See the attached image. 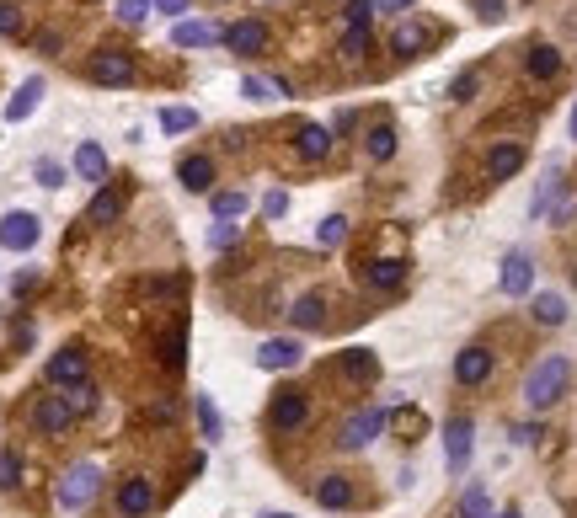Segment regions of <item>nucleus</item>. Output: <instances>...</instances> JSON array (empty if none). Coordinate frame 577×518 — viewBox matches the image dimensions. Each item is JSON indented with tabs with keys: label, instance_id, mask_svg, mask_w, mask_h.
<instances>
[{
	"label": "nucleus",
	"instance_id": "nucleus-1",
	"mask_svg": "<svg viewBox=\"0 0 577 518\" xmlns=\"http://www.w3.org/2000/svg\"><path fill=\"white\" fill-rule=\"evenodd\" d=\"M567 385H572V364L561 353H545L540 364L524 374V406L529 412H545V406H556L567 396Z\"/></svg>",
	"mask_w": 577,
	"mask_h": 518
},
{
	"label": "nucleus",
	"instance_id": "nucleus-2",
	"mask_svg": "<svg viewBox=\"0 0 577 518\" xmlns=\"http://www.w3.org/2000/svg\"><path fill=\"white\" fill-rule=\"evenodd\" d=\"M385 428H391V412H385V406H358V412L337 428V444L348 454H358V449H369Z\"/></svg>",
	"mask_w": 577,
	"mask_h": 518
},
{
	"label": "nucleus",
	"instance_id": "nucleus-3",
	"mask_svg": "<svg viewBox=\"0 0 577 518\" xmlns=\"http://www.w3.org/2000/svg\"><path fill=\"white\" fill-rule=\"evenodd\" d=\"M305 422H310V396L305 390H278V396L268 401V433L294 438Z\"/></svg>",
	"mask_w": 577,
	"mask_h": 518
},
{
	"label": "nucleus",
	"instance_id": "nucleus-4",
	"mask_svg": "<svg viewBox=\"0 0 577 518\" xmlns=\"http://www.w3.org/2000/svg\"><path fill=\"white\" fill-rule=\"evenodd\" d=\"M97 486H102V470L91 465V460H81V465H70L65 476H59V492L54 497H59V508H65V513H81L86 502L97 497Z\"/></svg>",
	"mask_w": 577,
	"mask_h": 518
},
{
	"label": "nucleus",
	"instance_id": "nucleus-5",
	"mask_svg": "<svg viewBox=\"0 0 577 518\" xmlns=\"http://www.w3.org/2000/svg\"><path fill=\"white\" fill-rule=\"evenodd\" d=\"M27 428H33L38 438H65L75 428V412L65 396H38L33 406H27Z\"/></svg>",
	"mask_w": 577,
	"mask_h": 518
},
{
	"label": "nucleus",
	"instance_id": "nucleus-6",
	"mask_svg": "<svg viewBox=\"0 0 577 518\" xmlns=\"http://www.w3.org/2000/svg\"><path fill=\"white\" fill-rule=\"evenodd\" d=\"M471 449H476V422L471 417H449L444 422V465H449V476H465Z\"/></svg>",
	"mask_w": 577,
	"mask_h": 518
},
{
	"label": "nucleus",
	"instance_id": "nucleus-7",
	"mask_svg": "<svg viewBox=\"0 0 577 518\" xmlns=\"http://www.w3.org/2000/svg\"><path fill=\"white\" fill-rule=\"evenodd\" d=\"M300 358H305V342L300 337H268L257 348V369L262 374H289V369H300Z\"/></svg>",
	"mask_w": 577,
	"mask_h": 518
},
{
	"label": "nucleus",
	"instance_id": "nucleus-8",
	"mask_svg": "<svg viewBox=\"0 0 577 518\" xmlns=\"http://www.w3.org/2000/svg\"><path fill=\"white\" fill-rule=\"evenodd\" d=\"M86 374H91V358H86V348H75V342L49 358V385H59V390L86 385Z\"/></svg>",
	"mask_w": 577,
	"mask_h": 518
},
{
	"label": "nucleus",
	"instance_id": "nucleus-9",
	"mask_svg": "<svg viewBox=\"0 0 577 518\" xmlns=\"http://www.w3.org/2000/svg\"><path fill=\"white\" fill-rule=\"evenodd\" d=\"M38 235H43V219L27 214V209H11L6 219H0V246L6 251H33Z\"/></svg>",
	"mask_w": 577,
	"mask_h": 518
},
{
	"label": "nucleus",
	"instance_id": "nucleus-10",
	"mask_svg": "<svg viewBox=\"0 0 577 518\" xmlns=\"http://www.w3.org/2000/svg\"><path fill=\"white\" fill-rule=\"evenodd\" d=\"M86 75L97 86H129L134 81V59L118 54V49H97V54H91V65H86Z\"/></svg>",
	"mask_w": 577,
	"mask_h": 518
},
{
	"label": "nucleus",
	"instance_id": "nucleus-11",
	"mask_svg": "<svg viewBox=\"0 0 577 518\" xmlns=\"http://www.w3.org/2000/svg\"><path fill=\"white\" fill-rule=\"evenodd\" d=\"M113 508H118V518H145L155 508V481L150 476H129V481L118 486Z\"/></svg>",
	"mask_w": 577,
	"mask_h": 518
},
{
	"label": "nucleus",
	"instance_id": "nucleus-12",
	"mask_svg": "<svg viewBox=\"0 0 577 518\" xmlns=\"http://www.w3.org/2000/svg\"><path fill=\"white\" fill-rule=\"evenodd\" d=\"M492 364H497L492 348L471 342V348H460V353H455V380H460L465 390H471V385H487V380H492Z\"/></svg>",
	"mask_w": 577,
	"mask_h": 518
},
{
	"label": "nucleus",
	"instance_id": "nucleus-13",
	"mask_svg": "<svg viewBox=\"0 0 577 518\" xmlns=\"http://www.w3.org/2000/svg\"><path fill=\"white\" fill-rule=\"evenodd\" d=\"M497 284H503L508 300H524V294L535 289V262H529V251H508V257H503V273H497Z\"/></svg>",
	"mask_w": 577,
	"mask_h": 518
},
{
	"label": "nucleus",
	"instance_id": "nucleus-14",
	"mask_svg": "<svg viewBox=\"0 0 577 518\" xmlns=\"http://www.w3.org/2000/svg\"><path fill=\"white\" fill-rule=\"evenodd\" d=\"M337 374L348 385H374L380 380V358H374V348H342L337 353Z\"/></svg>",
	"mask_w": 577,
	"mask_h": 518
},
{
	"label": "nucleus",
	"instance_id": "nucleus-15",
	"mask_svg": "<svg viewBox=\"0 0 577 518\" xmlns=\"http://www.w3.org/2000/svg\"><path fill=\"white\" fill-rule=\"evenodd\" d=\"M364 284L369 289H401V284H407V262H401V257H369L364 262Z\"/></svg>",
	"mask_w": 577,
	"mask_h": 518
},
{
	"label": "nucleus",
	"instance_id": "nucleus-16",
	"mask_svg": "<svg viewBox=\"0 0 577 518\" xmlns=\"http://www.w3.org/2000/svg\"><path fill=\"white\" fill-rule=\"evenodd\" d=\"M225 43L236 54H262V49H268V27H262L257 17H241V22L225 27Z\"/></svg>",
	"mask_w": 577,
	"mask_h": 518
},
{
	"label": "nucleus",
	"instance_id": "nucleus-17",
	"mask_svg": "<svg viewBox=\"0 0 577 518\" xmlns=\"http://www.w3.org/2000/svg\"><path fill=\"white\" fill-rule=\"evenodd\" d=\"M519 166H524V145H519V139H508V145H492V155H487V182L519 177Z\"/></svg>",
	"mask_w": 577,
	"mask_h": 518
},
{
	"label": "nucleus",
	"instance_id": "nucleus-18",
	"mask_svg": "<svg viewBox=\"0 0 577 518\" xmlns=\"http://www.w3.org/2000/svg\"><path fill=\"white\" fill-rule=\"evenodd\" d=\"M294 150H300V161H326V155H332V129L300 123V129H294Z\"/></svg>",
	"mask_w": 577,
	"mask_h": 518
},
{
	"label": "nucleus",
	"instance_id": "nucleus-19",
	"mask_svg": "<svg viewBox=\"0 0 577 518\" xmlns=\"http://www.w3.org/2000/svg\"><path fill=\"white\" fill-rule=\"evenodd\" d=\"M177 182L187 187V193H209V187H214V161H209V155H182V161H177Z\"/></svg>",
	"mask_w": 577,
	"mask_h": 518
},
{
	"label": "nucleus",
	"instance_id": "nucleus-20",
	"mask_svg": "<svg viewBox=\"0 0 577 518\" xmlns=\"http://www.w3.org/2000/svg\"><path fill=\"white\" fill-rule=\"evenodd\" d=\"M43 91H49V86H43V75H27V81L17 86V97L6 102V123H22V118H33V107L43 102Z\"/></svg>",
	"mask_w": 577,
	"mask_h": 518
},
{
	"label": "nucleus",
	"instance_id": "nucleus-21",
	"mask_svg": "<svg viewBox=\"0 0 577 518\" xmlns=\"http://www.w3.org/2000/svg\"><path fill=\"white\" fill-rule=\"evenodd\" d=\"M289 321L300 326V332H316V326L326 321V294H321V289H310V294H300V300L289 305Z\"/></svg>",
	"mask_w": 577,
	"mask_h": 518
},
{
	"label": "nucleus",
	"instance_id": "nucleus-22",
	"mask_svg": "<svg viewBox=\"0 0 577 518\" xmlns=\"http://www.w3.org/2000/svg\"><path fill=\"white\" fill-rule=\"evenodd\" d=\"M428 43H433V27H423V22H401L396 33H391V54L412 59V54H423Z\"/></svg>",
	"mask_w": 577,
	"mask_h": 518
},
{
	"label": "nucleus",
	"instance_id": "nucleus-23",
	"mask_svg": "<svg viewBox=\"0 0 577 518\" xmlns=\"http://www.w3.org/2000/svg\"><path fill=\"white\" fill-rule=\"evenodd\" d=\"M193 417H198V433H204V444H220V438H225V417H220V406H214L209 390H204V396H193Z\"/></svg>",
	"mask_w": 577,
	"mask_h": 518
},
{
	"label": "nucleus",
	"instance_id": "nucleus-24",
	"mask_svg": "<svg viewBox=\"0 0 577 518\" xmlns=\"http://www.w3.org/2000/svg\"><path fill=\"white\" fill-rule=\"evenodd\" d=\"M214 38H225L214 22H177L171 27V43H177V49H209Z\"/></svg>",
	"mask_w": 577,
	"mask_h": 518
},
{
	"label": "nucleus",
	"instance_id": "nucleus-25",
	"mask_svg": "<svg viewBox=\"0 0 577 518\" xmlns=\"http://www.w3.org/2000/svg\"><path fill=\"white\" fill-rule=\"evenodd\" d=\"M75 177L81 182H107V155H102V145H75Z\"/></svg>",
	"mask_w": 577,
	"mask_h": 518
},
{
	"label": "nucleus",
	"instance_id": "nucleus-26",
	"mask_svg": "<svg viewBox=\"0 0 577 518\" xmlns=\"http://www.w3.org/2000/svg\"><path fill=\"white\" fill-rule=\"evenodd\" d=\"M316 502H321V508H348V502H353V481L342 476V470L321 476V481H316Z\"/></svg>",
	"mask_w": 577,
	"mask_h": 518
},
{
	"label": "nucleus",
	"instance_id": "nucleus-27",
	"mask_svg": "<svg viewBox=\"0 0 577 518\" xmlns=\"http://www.w3.org/2000/svg\"><path fill=\"white\" fill-rule=\"evenodd\" d=\"M118 214H123V193L102 187V193L91 198V209H86V225H118Z\"/></svg>",
	"mask_w": 577,
	"mask_h": 518
},
{
	"label": "nucleus",
	"instance_id": "nucleus-28",
	"mask_svg": "<svg viewBox=\"0 0 577 518\" xmlns=\"http://www.w3.org/2000/svg\"><path fill=\"white\" fill-rule=\"evenodd\" d=\"M241 97L246 102H273V97H294L289 81H268V75H246L241 81Z\"/></svg>",
	"mask_w": 577,
	"mask_h": 518
},
{
	"label": "nucleus",
	"instance_id": "nucleus-29",
	"mask_svg": "<svg viewBox=\"0 0 577 518\" xmlns=\"http://www.w3.org/2000/svg\"><path fill=\"white\" fill-rule=\"evenodd\" d=\"M161 358H166V369H182L187 364V321L182 316L171 321V332L161 337Z\"/></svg>",
	"mask_w": 577,
	"mask_h": 518
},
{
	"label": "nucleus",
	"instance_id": "nucleus-30",
	"mask_svg": "<svg viewBox=\"0 0 577 518\" xmlns=\"http://www.w3.org/2000/svg\"><path fill=\"white\" fill-rule=\"evenodd\" d=\"M524 70L535 75V81H551V75L561 70V49H551V43H535L529 59H524Z\"/></svg>",
	"mask_w": 577,
	"mask_h": 518
},
{
	"label": "nucleus",
	"instance_id": "nucleus-31",
	"mask_svg": "<svg viewBox=\"0 0 577 518\" xmlns=\"http://www.w3.org/2000/svg\"><path fill=\"white\" fill-rule=\"evenodd\" d=\"M364 155H369V161H391V155H396V129H391V123H374V129L364 134Z\"/></svg>",
	"mask_w": 577,
	"mask_h": 518
},
{
	"label": "nucleus",
	"instance_id": "nucleus-32",
	"mask_svg": "<svg viewBox=\"0 0 577 518\" xmlns=\"http://www.w3.org/2000/svg\"><path fill=\"white\" fill-rule=\"evenodd\" d=\"M529 316L540 326H561L567 321V300H561V294H535V310H529Z\"/></svg>",
	"mask_w": 577,
	"mask_h": 518
},
{
	"label": "nucleus",
	"instance_id": "nucleus-33",
	"mask_svg": "<svg viewBox=\"0 0 577 518\" xmlns=\"http://www.w3.org/2000/svg\"><path fill=\"white\" fill-rule=\"evenodd\" d=\"M460 518H492V497H487V486H465L460 492Z\"/></svg>",
	"mask_w": 577,
	"mask_h": 518
},
{
	"label": "nucleus",
	"instance_id": "nucleus-34",
	"mask_svg": "<svg viewBox=\"0 0 577 518\" xmlns=\"http://www.w3.org/2000/svg\"><path fill=\"white\" fill-rule=\"evenodd\" d=\"M252 209V198L241 193V187H230V193H214V219H241Z\"/></svg>",
	"mask_w": 577,
	"mask_h": 518
},
{
	"label": "nucleus",
	"instance_id": "nucleus-35",
	"mask_svg": "<svg viewBox=\"0 0 577 518\" xmlns=\"http://www.w3.org/2000/svg\"><path fill=\"white\" fill-rule=\"evenodd\" d=\"M187 129H198L193 107H161V134H187Z\"/></svg>",
	"mask_w": 577,
	"mask_h": 518
},
{
	"label": "nucleus",
	"instance_id": "nucleus-36",
	"mask_svg": "<svg viewBox=\"0 0 577 518\" xmlns=\"http://www.w3.org/2000/svg\"><path fill=\"white\" fill-rule=\"evenodd\" d=\"M17 486H22V454L0 449V492H17Z\"/></svg>",
	"mask_w": 577,
	"mask_h": 518
},
{
	"label": "nucleus",
	"instance_id": "nucleus-37",
	"mask_svg": "<svg viewBox=\"0 0 577 518\" xmlns=\"http://www.w3.org/2000/svg\"><path fill=\"white\" fill-rule=\"evenodd\" d=\"M348 241V219L342 214H326L321 225H316V246H342Z\"/></svg>",
	"mask_w": 577,
	"mask_h": 518
},
{
	"label": "nucleus",
	"instance_id": "nucleus-38",
	"mask_svg": "<svg viewBox=\"0 0 577 518\" xmlns=\"http://www.w3.org/2000/svg\"><path fill=\"white\" fill-rule=\"evenodd\" d=\"M97 396H102V390L91 385V380H86V385H75V390H65V401H70V412H75V417L97 412Z\"/></svg>",
	"mask_w": 577,
	"mask_h": 518
},
{
	"label": "nucleus",
	"instance_id": "nucleus-39",
	"mask_svg": "<svg viewBox=\"0 0 577 518\" xmlns=\"http://www.w3.org/2000/svg\"><path fill=\"white\" fill-rule=\"evenodd\" d=\"M241 241V225L236 219H214V230H209V251H225V246H236Z\"/></svg>",
	"mask_w": 577,
	"mask_h": 518
},
{
	"label": "nucleus",
	"instance_id": "nucleus-40",
	"mask_svg": "<svg viewBox=\"0 0 577 518\" xmlns=\"http://www.w3.org/2000/svg\"><path fill=\"white\" fill-rule=\"evenodd\" d=\"M369 54V27H348L342 33V59H364Z\"/></svg>",
	"mask_w": 577,
	"mask_h": 518
},
{
	"label": "nucleus",
	"instance_id": "nucleus-41",
	"mask_svg": "<svg viewBox=\"0 0 577 518\" xmlns=\"http://www.w3.org/2000/svg\"><path fill=\"white\" fill-rule=\"evenodd\" d=\"M150 6H155V0H118V22L123 27H139V22L150 17Z\"/></svg>",
	"mask_w": 577,
	"mask_h": 518
},
{
	"label": "nucleus",
	"instance_id": "nucleus-42",
	"mask_svg": "<svg viewBox=\"0 0 577 518\" xmlns=\"http://www.w3.org/2000/svg\"><path fill=\"white\" fill-rule=\"evenodd\" d=\"M0 38H22V11L11 0H0Z\"/></svg>",
	"mask_w": 577,
	"mask_h": 518
},
{
	"label": "nucleus",
	"instance_id": "nucleus-43",
	"mask_svg": "<svg viewBox=\"0 0 577 518\" xmlns=\"http://www.w3.org/2000/svg\"><path fill=\"white\" fill-rule=\"evenodd\" d=\"M471 11H476V22H487V27H497V22H503V0H471Z\"/></svg>",
	"mask_w": 577,
	"mask_h": 518
},
{
	"label": "nucleus",
	"instance_id": "nucleus-44",
	"mask_svg": "<svg viewBox=\"0 0 577 518\" xmlns=\"http://www.w3.org/2000/svg\"><path fill=\"white\" fill-rule=\"evenodd\" d=\"M33 177H38L43 187H65V166H59V161H38Z\"/></svg>",
	"mask_w": 577,
	"mask_h": 518
},
{
	"label": "nucleus",
	"instance_id": "nucleus-45",
	"mask_svg": "<svg viewBox=\"0 0 577 518\" xmlns=\"http://www.w3.org/2000/svg\"><path fill=\"white\" fill-rule=\"evenodd\" d=\"M481 86V75L476 70H465V75H455V86H449V97H455V102H471V91Z\"/></svg>",
	"mask_w": 577,
	"mask_h": 518
},
{
	"label": "nucleus",
	"instance_id": "nucleus-46",
	"mask_svg": "<svg viewBox=\"0 0 577 518\" xmlns=\"http://www.w3.org/2000/svg\"><path fill=\"white\" fill-rule=\"evenodd\" d=\"M262 214H268V219H284L289 214V193H284V187H273V193L262 198Z\"/></svg>",
	"mask_w": 577,
	"mask_h": 518
},
{
	"label": "nucleus",
	"instance_id": "nucleus-47",
	"mask_svg": "<svg viewBox=\"0 0 577 518\" xmlns=\"http://www.w3.org/2000/svg\"><path fill=\"white\" fill-rule=\"evenodd\" d=\"M369 11H374V0H348L342 17H348V27H369Z\"/></svg>",
	"mask_w": 577,
	"mask_h": 518
},
{
	"label": "nucleus",
	"instance_id": "nucleus-48",
	"mask_svg": "<svg viewBox=\"0 0 577 518\" xmlns=\"http://www.w3.org/2000/svg\"><path fill=\"white\" fill-rule=\"evenodd\" d=\"M155 11H161V17H182L187 0H155Z\"/></svg>",
	"mask_w": 577,
	"mask_h": 518
},
{
	"label": "nucleus",
	"instance_id": "nucleus-49",
	"mask_svg": "<svg viewBox=\"0 0 577 518\" xmlns=\"http://www.w3.org/2000/svg\"><path fill=\"white\" fill-rule=\"evenodd\" d=\"M513 438H519V444H535L540 428H535V422H524V428H513Z\"/></svg>",
	"mask_w": 577,
	"mask_h": 518
},
{
	"label": "nucleus",
	"instance_id": "nucleus-50",
	"mask_svg": "<svg viewBox=\"0 0 577 518\" xmlns=\"http://www.w3.org/2000/svg\"><path fill=\"white\" fill-rule=\"evenodd\" d=\"M407 6H417V0H374V11H407Z\"/></svg>",
	"mask_w": 577,
	"mask_h": 518
},
{
	"label": "nucleus",
	"instance_id": "nucleus-51",
	"mask_svg": "<svg viewBox=\"0 0 577 518\" xmlns=\"http://www.w3.org/2000/svg\"><path fill=\"white\" fill-rule=\"evenodd\" d=\"M33 284H38V273L27 268V273H17V284H11V289H17V294H27V289H33Z\"/></svg>",
	"mask_w": 577,
	"mask_h": 518
},
{
	"label": "nucleus",
	"instance_id": "nucleus-52",
	"mask_svg": "<svg viewBox=\"0 0 577 518\" xmlns=\"http://www.w3.org/2000/svg\"><path fill=\"white\" fill-rule=\"evenodd\" d=\"M492 518H519V508H503V513H492Z\"/></svg>",
	"mask_w": 577,
	"mask_h": 518
},
{
	"label": "nucleus",
	"instance_id": "nucleus-53",
	"mask_svg": "<svg viewBox=\"0 0 577 518\" xmlns=\"http://www.w3.org/2000/svg\"><path fill=\"white\" fill-rule=\"evenodd\" d=\"M567 134H572V139H577V107H572V123H567Z\"/></svg>",
	"mask_w": 577,
	"mask_h": 518
},
{
	"label": "nucleus",
	"instance_id": "nucleus-54",
	"mask_svg": "<svg viewBox=\"0 0 577 518\" xmlns=\"http://www.w3.org/2000/svg\"><path fill=\"white\" fill-rule=\"evenodd\" d=\"M262 518H294V513H262Z\"/></svg>",
	"mask_w": 577,
	"mask_h": 518
}]
</instances>
